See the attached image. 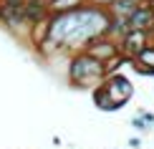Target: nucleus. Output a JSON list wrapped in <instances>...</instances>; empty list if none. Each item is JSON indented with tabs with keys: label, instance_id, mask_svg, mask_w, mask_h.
I'll list each match as a JSON object with an SVG mask.
<instances>
[{
	"label": "nucleus",
	"instance_id": "7ed1b4c3",
	"mask_svg": "<svg viewBox=\"0 0 154 149\" xmlns=\"http://www.w3.org/2000/svg\"><path fill=\"white\" fill-rule=\"evenodd\" d=\"M99 3H109V0H99Z\"/></svg>",
	"mask_w": 154,
	"mask_h": 149
},
{
	"label": "nucleus",
	"instance_id": "f257e3e1",
	"mask_svg": "<svg viewBox=\"0 0 154 149\" xmlns=\"http://www.w3.org/2000/svg\"><path fill=\"white\" fill-rule=\"evenodd\" d=\"M109 18L101 10H68L58 15L51 23V43H58V46H76L83 43L88 38L99 36L101 30H106Z\"/></svg>",
	"mask_w": 154,
	"mask_h": 149
},
{
	"label": "nucleus",
	"instance_id": "f03ea898",
	"mask_svg": "<svg viewBox=\"0 0 154 149\" xmlns=\"http://www.w3.org/2000/svg\"><path fill=\"white\" fill-rule=\"evenodd\" d=\"M79 3L81 0H53L51 5H53L56 10H66V8H79Z\"/></svg>",
	"mask_w": 154,
	"mask_h": 149
}]
</instances>
